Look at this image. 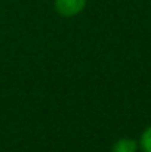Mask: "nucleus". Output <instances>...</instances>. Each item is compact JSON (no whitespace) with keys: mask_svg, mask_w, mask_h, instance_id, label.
<instances>
[{"mask_svg":"<svg viewBox=\"0 0 151 152\" xmlns=\"http://www.w3.org/2000/svg\"><path fill=\"white\" fill-rule=\"evenodd\" d=\"M141 148L144 152H151V126L144 130V133L141 134Z\"/></svg>","mask_w":151,"mask_h":152,"instance_id":"7ed1b4c3","label":"nucleus"},{"mask_svg":"<svg viewBox=\"0 0 151 152\" xmlns=\"http://www.w3.org/2000/svg\"><path fill=\"white\" fill-rule=\"evenodd\" d=\"M86 1L88 0H55L53 6L61 16L71 18L79 15L86 7Z\"/></svg>","mask_w":151,"mask_h":152,"instance_id":"f257e3e1","label":"nucleus"},{"mask_svg":"<svg viewBox=\"0 0 151 152\" xmlns=\"http://www.w3.org/2000/svg\"><path fill=\"white\" fill-rule=\"evenodd\" d=\"M136 151H138V143L133 139H129V137L119 139L111 148V152H136Z\"/></svg>","mask_w":151,"mask_h":152,"instance_id":"f03ea898","label":"nucleus"}]
</instances>
